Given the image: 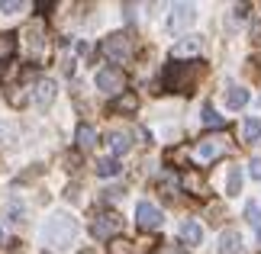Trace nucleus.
I'll use <instances>...</instances> for the list:
<instances>
[{
  "label": "nucleus",
  "instance_id": "nucleus-1",
  "mask_svg": "<svg viewBox=\"0 0 261 254\" xmlns=\"http://www.w3.org/2000/svg\"><path fill=\"white\" fill-rule=\"evenodd\" d=\"M74 235H77V222L68 219V216H52L42 229V241L52 251H65L74 241Z\"/></svg>",
  "mask_w": 261,
  "mask_h": 254
},
{
  "label": "nucleus",
  "instance_id": "nucleus-2",
  "mask_svg": "<svg viewBox=\"0 0 261 254\" xmlns=\"http://www.w3.org/2000/svg\"><path fill=\"white\" fill-rule=\"evenodd\" d=\"M90 232H94V238H113L116 232H123V216H116V212H97L94 222H90Z\"/></svg>",
  "mask_w": 261,
  "mask_h": 254
},
{
  "label": "nucleus",
  "instance_id": "nucleus-3",
  "mask_svg": "<svg viewBox=\"0 0 261 254\" xmlns=\"http://www.w3.org/2000/svg\"><path fill=\"white\" fill-rule=\"evenodd\" d=\"M194 74H197L194 65H168V71H165V84L174 87V90H180V94H187L190 84H194Z\"/></svg>",
  "mask_w": 261,
  "mask_h": 254
},
{
  "label": "nucleus",
  "instance_id": "nucleus-4",
  "mask_svg": "<svg viewBox=\"0 0 261 254\" xmlns=\"http://www.w3.org/2000/svg\"><path fill=\"white\" fill-rule=\"evenodd\" d=\"M226 148H229V138H226V135H210V138H200V145L194 148V161L206 164V161L219 158Z\"/></svg>",
  "mask_w": 261,
  "mask_h": 254
},
{
  "label": "nucleus",
  "instance_id": "nucleus-5",
  "mask_svg": "<svg viewBox=\"0 0 261 254\" xmlns=\"http://www.w3.org/2000/svg\"><path fill=\"white\" fill-rule=\"evenodd\" d=\"M100 52H103L113 65H123L129 55H133V45H129L126 36H107L103 42H100Z\"/></svg>",
  "mask_w": 261,
  "mask_h": 254
},
{
  "label": "nucleus",
  "instance_id": "nucleus-6",
  "mask_svg": "<svg viewBox=\"0 0 261 254\" xmlns=\"http://www.w3.org/2000/svg\"><path fill=\"white\" fill-rule=\"evenodd\" d=\"M123 84H126V77H123V71H119V68H103V71H97V87L107 90V94L123 90Z\"/></svg>",
  "mask_w": 261,
  "mask_h": 254
},
{
  "label": "nucleus",
  "instance_id": "nucleus-7",
  "mask_svg": "<svg viewBox=\"0 0 261 254\" xmlns=\"http://www.w3.org/2000/svg\"><path fill=\"white\" fill-rule=\"evenodd\" d=\"M136 219H139V225H142L145 232L148 229H158V225H162V209H158L155 203H139Z\"/></svg>",
  "mask_w": 261,
  "mask_h": 254
},
{
  "label": "nucleus",
  "instance_id": "nucleus-8",
  "mask_svg": "<svg viewBox=\"0 0 261 254\" xmlns=\"http://www.w3.org/2000/svg\"><path fill=\"white\" fill-rule=\"evenodd\" d=\"M190 55H200V39L197 36L180 39V42H174V48H171V58H190Z\"/></svg>",
  "mask_w": 261,
  "mask_h": 254
},
{
  "label": "nucleus",
  "instance_id": "nucleus-9",
  "mask_svg": "<svg viewBox=\"0 0 261 254\" xmlns=\"http://www.w3.org/2000/svg\"><path fill=\"white\" fill-rule=\"evenodd\" d=\"M74 142H77V148H94L97 145V129L94 126H87V123H81L77 126V132H74Z\"/></svg>",
  "mask_w": 261,
  "mask_h": 254
},
{
  "label": "nucleus",
  "instance_id": "nucleus-10",
  "mask_svg": "<svg viewBox=\"0 0 261 254\" xmlns=\"http://www.w3.org/2000/svg\"><path fill=\"white\" fill-rule=\"evenodd\" d=\"M180 238H184V245L197 248L200 241H203V229H200L197 222H184V225H180Z\"/></svg>",
  "mask_w": 261,
  "mask_h": 254
},
{
  "label": "nucleus",
  "instance_id": "nucleus-11",
  "mask_svg": "<svg viewBox=\"0 0 261 254\" xmlns=\"http://www.w3.org/2000/svg\"><path fill=\"white\" fill-rule=\"evenodd\" d=\"M110 109H113V113H136V109H139V97L136 94H119Z\"/></svg>",
  "mask_w": 261,
  "mask_h": 254
},
{
  "label": "nucleus",
  "instance_id": "nucleus-12",
  "mask_svg": "<svg viewBox=\"0 0 261 254\" xmlns=\"http://www.w3.org/2000/svg\"><path fill=\"white\" fill-rule=\"evenodd\" d=\"M219 251L223 254H239V232L236 229H229L219 235Z\"/></svg>",
  "mask_w": 261,
  "mask_h": 254
},
{
  "label": "nucleus",
  "instance_id": "nucleus-13",
  "mask_svg": "<svg viewBox=\"0 0 261 254\" xmlns=\"http://www.w3.org/2000/svg\"><path fill=\"white\" fill-rule=\"evenodd\" d=\"M180 190L184 193H200L203 190V177H200L197 171H187V174L180 177Z\"/></svg>",
  "mask_w": 261,
  "mask_h": 254
},
{
  "label": "nucleus",
  "instance_id": "nucleus-14",
  "mask_svg": "<svg viewBox=\"0 0 261 254\" xmlns=\"http://www.w3.org/2000/svg\"><path fill=\"white\" fill-rule=\"evenodd\" d=\"M107 145L113 148V155H123V151H129V135H126V132H110Z\"/></svg>",
  "mask_w": 261,
  "mask_h": 254
},
{
  "label": "nucleus",
  "instance_id": "nucleus-15",
  "mask_svg": "<svg viewBox=\"0 0 261 254\" xmlns=\"http://www.w3.org/2000/svg\"><path fill=\"white\" fill-rule=\"evenodd\" d=\"M36 100H39L42 106L55 100V84H52V80H39V84H36Z\"/></svg>",
  "mask_w": 261,
  "mask_h": 254
},
{
  "label": "nucleus",
  "instance_id": "nucleus-16",
  "mask_svg": "<svg viewBox=\"0 0 261 254\" xmlns=\"http://www.w3.org/2000/svg\"><path fill=\"white\" fill-rule=\"evenodd\" d=\"M248 103V90H242V87H232L229 90V97H226V106L229 109H242Z\"/></svg>",
  "mask_w": 261,
  "mask_h": 254
},
{
  "label": "nucleus",
  "instance_id": "nucleus-17",
  "mask_svg": "<svg viewBox=\"0 0 261 254\" xmlns=\"http://www.w3.org/2000/svg\"><path fill=\"white\" fill-rule=\"evenodd\" d=\"M177 16H171V29H180V26H187V23H194V7H177L174 10Z\"/></svg>",
  "mask_w": 261,
  "mask_h": 254
},
{
  "label": "nucleus",
  "instance_id": "nucleus-18",
  "mask_svg": "<svg viewBox=\"0 0 261 254\" xmlns=\"http://www.w3.org/2000/svg\"><path fill=\"white\" fill-rule=\"evenodd\" d=\"M16 52V36L13 33H0V62H7Z\"/></svg>",
  "mask_w": 261,
  "mask_h": 254
},
{
  "label": "nucleus",
  "instance_id": "nucleus-19",
  "mask_svg": "<svg viewBox=\"0 0 261 254\" xmlns=\"http://www.w3.org/2000/svg\"><path fill=\"white\" fill-rule=\"evenodd\" d=\"M116 174H119L116 158H100L97 161V177H116Z\"/></svg>",
  "mask_w": 261,
  "mask_h": 254
},
{
  "label": "nucleus",
  "instance_id": "nucleus-20",
  "mask_svg": "<svg viewBox=\"0 0 261 254\" xmlns=\"http://www.w3.org/2000/svg\"><path fill=\"white\" fill-rule=\"evenodd\" d=\"M200 119H203V126H210V129H226V119L219 116L213 106H203V116Z\"/></svg>",
  "mask_w": 261,
  "mask_h": 254
},
{
  "label": "nucleus",
  "instance_id": "nucleus-21",
  "mask_svg": "<svg viewBox=\"0 0 261 254\" xmlns=\"http://www.w3.org/2000/svg\"><path fill=\"white\" fill-rule=\"evenodd\" d=\"M239 190H242V171L232 167L229 171V180H226V196H239Z\"/></svg>",
  "mask_w": 261,
  "mask_h": 254
},
{
  "label": "nucleus",
  "instance_id": "nucleus-22",
  "mask_svg": "<svg viewBox=\"0 0 261 254\" xmlns=\"http://www.w3.org/2000/svg\"><path fill=\"white\" fill-rule=\"evenodd\" d=\"M242 132H245L248 142H261V119H248Z\"/></svg>",
  "mask_w": 261,
  "mask_h": 254
},
{
  "label": "nucleus",
  "instance_id": "nucleus-23",
  "mask_svg": "<svg viewBox=\"0 0 261 254\" xmlns=\"http://www.w3.org/2000/svg\"><path fill=\"white\" fill-rule=\"evenodd\" d=\"M248 219H252L255 225H258V232H261V209L258 206H248Z\"/></svg>",
  "mask_w": 261,
  "mask_h": 254
},
{
  "label": "nucleus",
  "instance_id": "nucleus-24",
  "mask_svg": "<svg viewBox=\"0 0 261 254\" xmlns=\"http://www.w3.org/2000/svg\"><path fill=\"white\" fill-rule=\"evenodd\" d=\"M23 4H16V0H4V4H0V10H7V13H13V10H19Z\"/></svg>",
  "mask_w": 261,
  "mask_h": 254
},
{
  "label": "nucleus",
  "instance_id": "nucleus-25",
  "mask_svg": "<svg viewBox=\"0 0 261 254\" xmlns=\"http://www.w3.org/2000/svg\"><path fill=\"white\" fill-rule=\"evenodd\" d=\"M252 177L261 180V161H252Z\"/></svg>",
  "mask_w": 261,
  "mask_h": 254
},
{
  "label": "nucleus",
  "instance_id": "nucleus-26",
  "mask_svg": "<svg viewBox=\"0 0 261 254\" xmlns=\"http://www.w3.org/2000/svg\"><path fill=\"white\" fill-rule=\"evenodd\" d=\"M258 241H261V232H258Z\"/></svg>",
  "mask_w": 261,
  "mask_h": 254
},
{
  "label": "nucleus",
  "instance_id": "nucleus-27",
  "mask_svg": "<svg viewBox=\"0 0 261 254\" xmlns=\"http://www.w3.org/2000/svg\"><path fill=\"white\" fill-rule=\"evenodd\" d=\"M0 238H4V235H0Z\"/></svg>",
  "mask_w": 261,
  "mask_h": 254
}]
</instances>
